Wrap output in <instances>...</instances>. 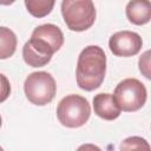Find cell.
<instances>
[{"label":"cell","instance_id":"12","mask_svg":"<svg viewBox=\"0 0 151 151\" xmlns=\"http://www.w3.org/2000/svg\"><path fill=\"white\" fill-rule=\"evenodd\" d=\"M150 150V145L146 139L142 137H129L124 139L120 144V150Z\"/></svg>","mask_w":151,"mask_h":151},{"label":"cell","instance_id":"8","mask_svg":"<svg viewBox=\"0 0 151 151\" xmlns=\"http://www.w3.org/2000/svg\"><path fill=\"white\" fill-rule=\"evenodd\" d=\"M92 103L94 113L101 119L114 120L122 113V110L114 101L111 93H98L93 97Z\"/></svg>","mask_w":151,"mask_h":151},{"label":"cell","instance_id":"15","mask_svg":"<svg viewBox=\"0 0 151 151\" xmlns=\"http://www.w3.org/2000/svg\"><path fill=\"white\" fill-rule=\"evenodd\" d=\"M15 0H0V5H5V6H8V5H12Z\"/></svg>","mask_w":151,"mask_h":151},{"label":"cell","instance_id":"10","mask_svg":"<svg viewBox=\"0 0 151 151\" xmlns=\"http://www.w3.org/2000/svg\"><path fill=\"white\" fill-rule=\"evenodd\" d=\"M17 35L15 33L4 26H0V59L11 58L17 50Z\"/></svg>","mask_w":151,"mask_h":151},{"label":"cell","instance_id":"6","mask_svg":"<svg viewBox=\"0 0 151 151\" xmlns=\"http://www.w3.org/2000/svg\"><path fill=\"white\" fill-rule=\"evenodd\" d=\"M112 97L122 111L134 112L144 106L147 91L144 84L138 79L126 78L116 86Z\"/></svg>","mask_w":151,"mask_h":151},{"label":"cell","instance_id":"11","mask_svg":"<svg viewBox=\"0 0 151 151\" xmlns=\"http://www.w3.org/2000/svg\"><path fill=\"white\" fill-rule=\"evenodd\" d=\"M55 0H25V6L28 13L34 18H44L48 15L53 7Z\"/></svg>","mask_w":151,"mask_h":151},{"label":"cell","instance_id":"5","mask_svg":"<svg viewBox=\"0 0 151 151\" xmlns=\"http://www.w3.org/2000/svg\"><path fill=\"white\" fill-rule=\"evenodd\" d=\"M24 91L28 101L37 106H44L53 100L57 92V84L48 72H33L25 79Z\"/></svg>","mask_w":151,"mask_h":151},{"label":"cell","instance_id":"9","mask_svg":"<svg viewBox=\"0 0 151 151\" xmlns=\"http://www.w3.org/2000/svg\"><path fill=\"white\" fill-rule=\"evenodd\" d=\"M126 18L137 26L145 25L151 19L150 0H130L125 7Z\"/></svg>","mask_w":151,"mask_h":151},{"label":"cell","instance_id":"4","mask_svg":"<svg viewBox=\"0 0 151 151\" xmlns=\"http://www.w3.org/2000/svg\"><path fill=\"white\" fill-rule=\"evenodd\" d=\"M91 116V106L85 97L68 94L57 106V117L63 126L76 129L83 126Z\"/></svg>","mask_w":151,"mask_h":151},{"label":"cell","instance_id":"7","mask_svg":"<svg viewBox=\"0 0 151 151\" xmlns=\"http://www.w3.org/2000/svg\"><path fill=\"white\" fill-rule=\"evenodd\" d=\"M143 46L140 35L132 31H119L109 40L110 51L116 57H132L139 53Z\"/></svg>","mask_w":151,"mask_h":151},{"label":"cell","instance_id":"3","mask_svg":"<svg viewBox=\"0 0 151 151\" xmlns=\"http://www.w3.org/2000/svg\"><path fill=\"white\" fill-rule=\"evenodd\" d=\"M61 14L66 26L74 32L88 29L97 15L92 0H63Z\"/></svg>","mask_w":151,"mask_h":151},{"label":"cell","instance_id":"1","mask_svg":"<svg viewBox=\"0 0 151 151\" xmlns=\"http://www.w3.org/2000/svg\"><path fill=\"white\" fill-rule=\"evenodd\" d=\"M64 44L61 29L53 24H44L34 28L31 39L22 47V58L28 66L42 67Z\"/></svg>","mask_w":151,"mask_h":151},{"label":"cell","instance_id":"13","mask_svg":"<svg viewBox=\"0 0 151 151\" xmlns=\"http://www.w3.org/2000/svg\"><path fill=\"white\" fill-rule=\"evenodd\" d=\"M139 71L145 76V78L150 79V51H145L138 61Z\"/></svg>","mask_w":151,"mask_h":151},{"label":"cell","instance_id":"14","mask_svg":"<svg viewBox=\"0 0 151 151\" xmlns=\"http://www.w3.org/2000/svg\"><path fill=\"white\" fill-rule=\"evenodd\" d=\"M11 94V84L6 76L0 73V103L5 101Z\"/></svg>","mask_w":151,"mask_h":151},{"label":"cell","instance_id":"2","mask_svg":"<svg viewBox=\"0 0 151 151\" xmlns=\"http://www.w3.org/2000/svg\"><path fill=\"white\" fill-rule=\"evenodd\" d=\"M106 73V55L97 45L86 46L79 54L76 70L77 85L85 91H93L104 81Z\"/></svg>","mask_w":151,"mask_h":151},{"label":"cell","instance_id":"16","mask_svg":"<svg viewBox=\"0 0 151 151\" xmlns=\"http://www.w3.org/2000/svg\"><path fill=\"white\" fill-rule=\"evenodd\" d=\"M1 124H2V120H1V116H0V127H1Z\"/></svg>","mask_w":151,"mask_h":151}]
</instances>
